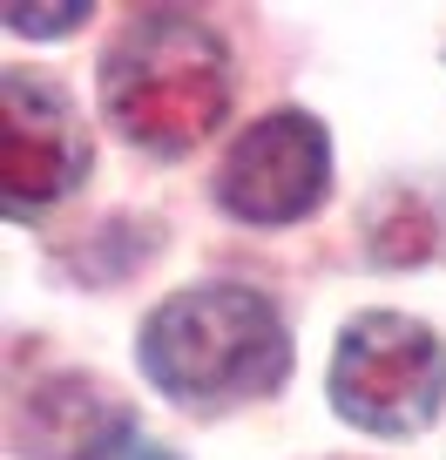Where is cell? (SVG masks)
<instances>
[{"label":"cell","mask_w":446,"mask_h":460,"mask_svg":"<svg viewBox=\"0 0 446 460\" xmlns=\"http://www.w3.org/2000/svg\"><path fill=\"white\" fill-rule=\"evenodd\" d=\"M331 413L379 440L426 433L446 406V345L413 312H359L331 345Z\"/></svg>","instance_id":"3957f363"},{"label":"cell","mask_w":446,"mask_h":460,"mask_svg":"<svg viewBox=\"0 0 446 460\" xmlns=\"http://www.w3.org/2000/svg\"><path fill=\"white\" fill-rule=\"evenodd\" d=\"M136 359H143V379L170 406L223 413V406L264 400L291 379V332L264 291L197 285L149 312Z\"/></svg>","instance_id":"6da1fadb"},{"label":"cell","mask_w":446,"mask_h":460,"mask_svg":"<svg viewBox=\"0 0 446 460\" xmlns=\"http://www.w3.org/2000/svg\"><path fill=\"white\" fill-rule=\"evenodd\" d=\"M122 460H176V454H170V447H156V440H136Z\"/></svg>","instance_id":"9c48e42d"},{"label":"cell","mask_w":446,"mask_h":460,"mask_svg":"<svg viewBox=\"0 0 446 460\" xmlns=\"http://www.w3.org/2000/svg\"><path fill=\"white\" fill-rule=\"evenodd\" d=\"M0 14H7L14 34H41V41H55V34H74L95 7H88V0H68V7H28V0H7Z\"/></svg>","instance_id":"ba28073f"},{"label":"cell","mask_w":446,"mask_h":460,"mask_svg":"<svg viewBox=\"0 0 446 460\" xmlns=\"http://www.w3.org/2000/svg\"><path fill=\"white\" fill-rule=\"evenodd\" d=\"M446 237V217L419 190H392L372 217V258L379 264H426Z\"/></svg>","instance_id":"52a82bcc"},{"label":"cell","mask_w":446,"mask_h":460,"mask_svg":"<svg viewBox=\"0 0 446 460\" xmlns=\"http://www.w3.org/2000/svg\"><path fill=\"white\" fill-rule=\"evenodd\" d=\"M136 440V413L88 373H48L14 400L21 460H122Z\"/></svg>","instance_id":"8992f818"},{"label":"cell","mask_w":446,"mask_h":460,"mask_svg":"<svg viewBox=\"0 0 446 460\" xmlns=\"http://www.w3.org/2000/svg\"><path fill=\"white\" fill-rule=\"evenodd\" d=\"M88 129L74 102L28 68L0 75V203L7 217H41L88 176Z\"/></svg>","instance_id":"5b68a950"},{"label":"cell","mask_w":446,"mask_h":460,"mask_svg":"<svg viewBox=\"0 0 446 460\" xmlns=\"http://www.w3.org/2000/svg\"><path fill=\"white\" fill-rule=\"evenodd\" d=\"M101 115L122 143L149 156H183L231 115V55L210 21L183 7H149L109 41L101 61Z\"/></svg>","instance_id":"7a4b0ae2"},{"label":"cell","mask_w":446,"mask_h":460,"mask_svg":"<svg viewBox=\"0 0 446 460\" xmlns=\"http://www.w3.org/2000/svg\"><path fill=\"white\" fill-rule=\"evenodd\" d=\"M325 190H331V136L304 109H271L244 122V136L216 163V203L258 230L311 217Z\"/></svg>","instance_id":"277c9868"}]
</instances>
